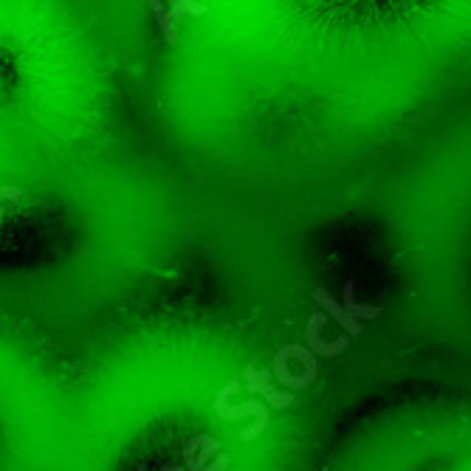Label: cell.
I'll return each mask as SVG.
<instances>
[{"label": "cell", "mask_w": 471, "mask_h": 471, "mask_svg": "<svg viewBox=\"0 0 471 471\" xmlns=\"http://www.w3.org/2000/svg\"><path fill=\"white\" fill-rule=\"evenodd\" d=\"M328 316H331V314H314L311 319H307V324H305V344H307V348H311L316 356H322V358H336V356H341L344 350L350 348V339H353V336H339V339H333V341L322 339V324L328 322Z\"/></svg>", "instance_id": "obj_4"}, {"label": "cell", "mask_w": 471, "mask_h": 471, "mask_svg": "<svg viewBox=\"0 0 471 471\" xmlns=\"http://www.w3.org/2000/svg\"><path fill=\"white\" fill-rule=\"evenodd\" d=\"M341 305H344V311H348L353 319H378L384 314V307L382 305H358L356 302V285H353V280H348L344 282V288H341Z\"/></svg>", "instance_id": "obj_7"}, {"label": "cell", "mask_w": 471, "mask_h": 471, "mask_svg": "<svg viewBox=\"0 0 471 471\" xmlns=\"http://www.w3.org/2000/svg\"><path fill=\"white\" fill-rule=\"evenodd\" d=\"M0 198H4V201H17V198H23V189H17V187H4V189H0Z\"/></svg>", "instance_id": "obj_8"}, {"label": "cell", "mask_w": 471, "mask_h": 471, "mask_svg": "<svg viewBox=\"0 0 471 471\" xmlns=\"http://www.w3.org/2000/svg\"><path fill=\"white\" fill-rule=\"evenodd\" d=\"M238 390H240L238 378H231V382L221 392H217V398H214V415H217V418H223V421L255 418V424H251L248 429H243V434H240L246 443H251V441H257L260 434L265 432V426H268V409L260 401H248V404H240V407L229 404L231 398L238 395Z\"/></svg>", "instance_id": "obj_1"}, {"label": "cell", "mask_w": 471, "mask_h": 471, "mask_svg": "<svg viewBox=\"0 0 471 471\" xmlns=\"http://www.w3.org/2000/svg\"><path fill=\"white\" fill-rule=\"evenodd\" d=\"M153 17L158 21V29L164 34V43L175 46L178 43V17L181 14H206V6L198 0H147Z\"/></svg>", "instance_id": "obj_2"}, {"label": "cell", "mask_w": 471, "mask_h": 471, "mask_svg": "<svg viewBox=\"0 0 471 471\" xmlns=\"http://www.w3.org/2000/svg\"><path fill=\"white\" fill-rule=\"evenodd\" d=\"M136 471H147V468H144V466H139ZM161 471H187V468H178V466H167V468H161Z\"/></svg>", "instance_id": "obj_9"}, {"label": "cell", "mask_w": 471, "mask_h": 471, "mask_svg": "<svg viewBox=\"0 0 471 471\" xmlns=\"http://www.w3.org/2000/svg\"><path fill=\"white\" fill-rule=\"evenodd\" d=\"M217 449L221 446H217L214 438H209V434H198V438H192L184 449V468L187 471H226L229 458L221 455Z\"/></svg>", "instance_id": "obj_3"}, {"label": "cell", "mask_w": 471, "mask_h": 471, "mask_svg": "<svg viewBox=\"0 0 471 471\" xmlns=\"http://www.w3.org/2000/svg\"><path fill=\"white\" fill-rule=\"evenodd\" d=\"M314 302L322 307V311L324 314H331L336 322H339V328H344V331H348L353 339L356 336H361V322L358 319H353L348 311H344V305H339L328 291H324V288H314Z\"/></svg>", "instance_id": "obj_6"}, {"label": "cell", "mask_w": 471, "mask_h": 471, "mask_svg": "<svg viewBox=\"0 0 471 471\" xmlns=\"http://www.w3.org/2000/svg\"><path fill=\"white\" fill-rule=\"evenodd\" d=\"M243 378L248 382V390L255 392V395H260L265 404H271V407H277V409H288L294 404V395H291V390H274L271 387V378H274V373L271 370H257V367H246L243 370Z\"/></svg>", "instance_id": "obj_5"}]
</instances>
